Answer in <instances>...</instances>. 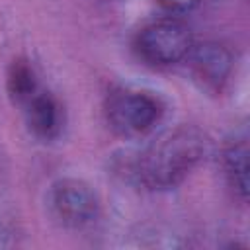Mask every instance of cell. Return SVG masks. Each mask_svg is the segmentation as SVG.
<instances>
[{
  "label": "cell",
  "mask_w": 250,
  "mask_h": 250,
  "mask_svg": "<svg viewBox=\"0 0 250 250\" xmlns=\"http://www.w3.org/2000/svg\"><path fill=\"white\" fill-rule=\"evenodd\" d=\"M207 139L193 125H178L158 135L135 166L137 180L148 189L176 188L203 158Z\"/></svg>",
  "instance_id": "obj_1"
},
{
  "label": "cell",
  "mask_w": 250,
  "mask_h": 250,
  "mask_svg": "<svg viewBox=\"0 0 250 250\" xmlns=\"http://www.w3.org/2000/svg\"><path fill=\"white\" fill-rule=\"evenodd\" d=\"M193 45L189 27L174 18H164L143 25L135 39L133 49L141 61L150 66H172L188 57Z\"/></svg>",
  "instance_id": "obj_2"
},
{
  "label": "cell",
  "mask_w": 250,
  "mask_h": 250,
  "mask_svg": "<svg viewBox=\"0 0 250 250\" xmlns=\"http://www.w3.org/2000/svg\"><path fill=\"white\" fill-rule=\"evenodd\" d=\"M105 117L109 127L123 137L148 133L162 117L158 98L139 90H117L107 98Z\"/></svg>",
  "instance_id": "obj_3"
},
{
  "label": "cell",
  "mask_w": 250,
  "mask_h": 250,
  "mask_svg": "<svg viewBox=\"0 0 250 250\" xmlns=\"http://www.w3.org/2000/svg\"><path fill=\"white\" fill-rule=\"evenodd\" d=\"M51 209L53 215L66 227L80 229L90 225L100 209L94 189L82 180L64 178L51 188Z\"/></svg>",
  "instance_id": "obj_4"
},
{
  "label": "cell",
  "mask_w": 250,
  "mask_h": 250,
  "mask_svg": "<svg viewBox=\"0 0 250 250\" xmlns=\"http://www.w3.org/2000/svg\"><path fill=\"white\" fill-rule=\"evenodd\" d=\"M186 59L189 62L193 78L211 90H219L232 70L230 51L217 41L193 43Z\"/></svg>",
  "instance_id": "obj_5"
},
{
  "label": "cell",
  "mask_w": 250,
  "mask_h": 250,
  "mask_svg": "<svg viewBox=\"0 0 250 250\" xmlns=\"http://www.w3.org/2000/svg\"><path fill=\"white\" fill-rule=\"evenodd\" d=\"M223 170L229 186L234 193L246 201L248 195V143L246 139H234L223 148Z\"/></svg>",
  "instance_id": "obj_6"
},
{
  "label": "cell",
  "mask_w": 250,
  "mask_h": 250,
  "mask_svg": "<svg viewBox=\"0 0 250 250\" xmlns=\"http://www.w3.org/2000/svg\"><path fill=\"white\" fill-rule=\"evenodd\" d=\"M27 123L39 137H53L61 129V107L49 94H33L27 102Z\"/></svg>",
  "instance_id": "obj_7"
},
{
  "label": "cell",
  "mask_w": 250,
  "mask_h": 250,
  "mask_svg": "<svg viewBox=\"0 0 250 250\" xmlns=\"http://www.w3.org/2000/svg\"><path fill=\"white\" fill-rule=\"evenodd\" d=\"M8 88H10V94L18 102H27L37 92L33 70L29 68L25 61H14L10 74H8Z\"/></svg>",
  "instance_id": "obj_8"
},
{
  "label": "cell",
  "mask_w": 250,
  "mask_h": 250,
  "mask_svg": "<svg viewBox=\"0 0 250 250\" xmlns=\"http://www.w3.org/2000/svg\"><path fill=\"white\" fill-rule=\"evenodd\" d=\"M170 14H186L201 4V0H156Z\"/></svg>",
  "instance_id": "obj_9"
}]
</instances>
